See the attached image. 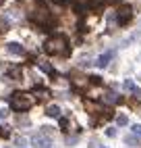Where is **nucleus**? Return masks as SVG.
<instances>
[{"label": "nucleus", "instance_id": "ddd939ff", "mask_svg": "<svg viewBox=\"0 0 141 148\" xmlns=\"http://www.w3.org/2000/svg\"><path fill=\"white\" fill-rule=\"evenodd\" d=\"M104 100H106V102H118V96H116V94H106Z\"/></svg>", "mask_w": 141, "mask_h": 148}, {"label": "nucleus", "instance_id": "423d86ee", "mask_svg": "<svg viewBox=\"0 0 141 148\" xmlns=\"http://www.w3.org/2000/svg\"><path fill=\"white\" fill-rule=\"evenodd\" d=\"M123 88L127 92H131V94H135V96H141V90L137 88V84L133 82V79H125V84H123Z\"/></svg>", "mask_w": 141, "mask_h": 148}, {"label": "nucleus", "instance_id": "1a4fd4ad", "mask_svg": "<svg viewBox=\"0 0 141 148\" xmlns=\"http://www.w3.org/2000/svg\"><path fill=\"white\" fill-rule=\"evenodd\" d=\"M46 115H48V117H54V119H56V117H60V108H58L56 104H50V106L46 108Z\"/></svg>", "mask_w": 141, "mask_h": 148}, {"label": "nucleus", "instance_id": "a211bd4d", "mask_svg": "<svg viewBox=\"0 0 141 148\" xmlns=\"http://www.w3.org/2000/svg\"><path fill=\"white\" fill-rule=\"evenodd\" d=\"M102 148H108V146H102Z\"/></svg>", "mask_w": 141, "mask_h": 148}, {"label": "nucleus", "instance_id": "9d476101", "mask_svg": "<svg viewBox=\"0 0 141 148\" xmlns=\"http://www.w3.org/2000/svg\"><path fill=\"white\" fill-rule=\"evenodd\" d=\"M33 94H35L37 98H48V96H50V92H48V90H44V88H39V86H37V88H33Z\"/></svg>", "mask_w": 141, "mask_h": 148}, {"label": "nucleus", "instance_id": "7ed1b4c3", "mask_svg": "<svg viewBox=\"0 0 141 148\" xmlns=\"http://www.w3.org/2000/svg\"><path fill=\"white\" fill-rule=\"evenodd\" d=\"M31 144L37 146V148H50L52 146V140L46 134H35V136H31Z\"/></svg>", "mask_w": 141, "mask_h": 148}, {"label": "nucleus", "instance_id": "4468645a", "mask_svg": "<svg viewBox=\"0 0 141 148\" xmlns=\"http://www.w3.org/2000/svg\"><path fill=\"white\" fill-rule=\"evenodd\" d=\"M116 123H118V125H127V123H129L127 115H118V117H116Z\"/></svg>", "mask_w": 141, "mask_h": 148}, {"label": "nucleus", "instance_id": "6e6552de", "mask_svg": "<svg viewBox=\"0 0 141 148\" xmlns=\"http://www.w3.org/2000/svg\"><path fill=\"white\" fill-rule=\"evenodd\" d=\"M29 17H31V21H37V23H42V25H46V21H48V13L46 11H35V13L29 15Z\"/></svg>", "mask_w": 141, "mask_h": 148}, {"label": "nucleus", "instance_id": "39448f33", "mask_svg": "<svg viewBox=\"0 0 141 148\" xmlns=\"http://www.w3.org/2000/svg\"><path fill=\"white\" fill-rule=\"evenodd\" d=\"M112 54H114L112 50H108V52H104V54H100V56H98V61H96V65H98V67H102V69L108 67V63L112 61Z\"/></svg>", "mask_w": 141, "mask_h": 148}, {"label": "nucleus", "instance_id": "20e7f679", "mask_svg": "<svg viewBox=\"0 0 141 148\" xmlns=\"http://www.w3.org/2000/svg\"><path fill=\"white\" fill-rule=\"evenodd\" d=\"M6 50L11 52V54H15V56H23V54H25V48L19 44V42H11V44H6Z\"/></svg>", "mask_w": 141, "mask_h": 148}, {"label": "nucleus", "instance_id": "f257e3e1", "mask_svg": "<svg viewBox=\"0 0 141 148\" xmlns=\"http://www.w3.org/2000/svg\"><path fill=\"white\" fill-rule=\"evenodd\" d=\"M46 52L50 54H68V42L64 36H52L46 40Z\"/></svg>", "mask_w": 141, "mask_h": 148}, {"label": "nucleus", "instance_id": "f03ea898", "mask_svg": "<svg viewBox=\"0 0 141 148\" xmlns=\"http://www.w3.org/2000/svg\"><path fill=\"white\" fill-rule=\"evenodd\" d=\"M31 98H29L27 92H15L11 96V106H13V111L17 113H23V111H29L31 108Z\"/></svg>", "mask_w": 141, "mask_h": 148}, {"label": "nucleus", "instance_id": "0eeeda50", "mask_svg": "<svg viewBox=\"0 0 141 148\" xmlns=\"http://www.w3.org/2000/svg\"><path fill=\"white\" fill-rule=\"evenodd\" d=\"M129 19H131V6H123V8L118 11V23L125 25Z\"/></svg>", "mask_w": 141, "mask_h": 148}, {"label": "nucleus", "instance_id": "f3484780", "mask_svg": "<svg viewBox=\"0 0 141 148\" xmlns=\"http://www.w3.org/2000/svg\"><path fill=\"white\" fill-rule=\"evenodd\" d=\"M106 134H108V136H110V138H114V136H116V130H114V127H110V130H108V132H106Z\"/></svg>", "mask_w": 141, "mask_h": 148}, {"label": "nucleus", "instance_id": "f8f14e48", "mask_svg": "<svg viewBox=\"0 0 141 148\" xmlns=\"http://www.w3.org/2000/svg\"><path fill=\"white\" fill-rule=\"evenodd\" d=\"M39 69H42V71H46V73H52V67H50L48 63H44V61H39Z\"/></svg>", "mask_w": 141, "mask_h": 148}, {"label": "nucleus", "instance_id": "dca6fc26", "mask_svg": "<svg viewBox=\"0 0 141 148\" xmlns=\"http://www.w3.org/2000/svg\"><path fill=\"white\" fill-rule=\"evenodd\" d=\"M6 117H8V111H4V108H0V121H2V119H6Z\"/></svg>", "mask_w": 141, "mask_h": 148}, {"label": "nucleus", "instance_id": "9b49d317", "mask_svg": "<svg viewBox=\"0 0 141 148\" xmlns=\"http://www.w3.org/2000/svg\"><path fill=\"white\" fill-rule=\"evenodd\" d=\"M131 132H133V136H135V138H141V125H137V123H135L133 127H131Z\"/></svg>", "mask_w": 141, "mask_h": 148}, {"label": "nucleus", "instance_id": "2eb2a0df", "mask_svg": "<svg viewBox=\"0 0 141 148\" xmlns=\"http://www.w3.org/2000/svg\"><path fill=\"white\" fill-rule=\"evenodd\" d=\"M0 136H2V138H8V136H11V132H8V127H0Z\"/></svg>", "mask_w": 141, "mask_h": 148}]
</instances>
